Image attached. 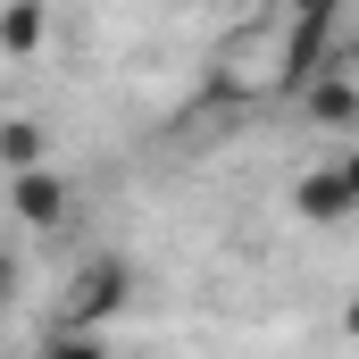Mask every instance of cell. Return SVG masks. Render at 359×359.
I'll return each instance as SVG.
<instances>
[{"mask_svg":"<svg viewBox=\"0 0 359 359\" xmlns=\"http://www.w3.org/2000/svg\"><path fill=\"white\" fill-rule=\"evenodd\" d=\"M301 100H309L318 126H351V117H359V76H334V59H326V67L301 84Z\"/></svg>","mask_w":359,"mask_h":359,"instance_id":"obj_4","label":"cell"},{"mask_svg":"<svg viewBox=\"0 0 359 359\" xmlns=\"http://www.w3.org/2000/svg\"><path fill=\"white\" fill-rule=\"evenodd\" d=\"M8 301H17V259L0 251V309H8Z\"/></svg>","mask_w":359,"mask_h":359,"instance_id":"obj_8","label":"cell"},{"mask_svg":"<svg viewBox=\"0 0 359 359\" xmlns=\"http://www.w3.org/2000/svg\"><path fill=\"white\" fill-rule=\"evenodd\" d=\"M126 301H134V268L100 251V259H84V268L67 276V292H59V334H92V326H109Z\"/></svg>","mask_w":359,"mask_h":359,"instance_id":"obj_1","label":"cell"},{"mask_svg":"<svg viewBox=\"0 0 359 359\" xmlns=\"http://www.w3.org/2000/svg\"><path fill=\"white\" fill-rule=\"evenodd\" d=\"M8 209H17L34 234H59V226L76 217V184L59 176L50 159H42V168H17V176H8Z\"/></svg>","mask_w":359,"mask_h":359,"instance_id":"obj_2","label":"cell"},{"mask_svg":"<svg viewBox=\"0 0 359 359\" xmlns=\"http://www.w3.org/2000/svg\"><path fill=\"white\" fill-rule=\"evenodd\" d=\"M42 25H50L42 0H0V50H8V59H25V50L42 42Z\"/></svg>","mask_w":359,"mask_h":359,"instance_id":"obj_6","label":"cell"},{"mask_svg":"<svg viewBox=\"0 0 359 359\" xmlns=\"http://www.w3.org/2000/svg\"><path fill=\"white\" fill-rule=\"evenodd\" d=\"M42 359H109V343H100V334H50Z\"/></svg>","mask_w":359,"mask_h":359,"instance_id":"obj_7","label":"cell"},{"mask_svg":"<svg viewBox=\"0 0 359 359\" xmlns=\"http://www.w3.org/2000/svg\"><path fill=\"white\" fill-rule=\"evenodd\" d=\"M292 209H301L309 226H334V217H351L359 201H351V184L334 176V168H309V176L292 184Z\"/></svg>","mask_w":359,"mask_h":359,"instance_id":"obj_3","label":"cell"},{"mask_svg":"<svg viewBox=\"0 0 359 359\" xmlns=\"http://www.w3.org/2000/svg\"><path fill=\"white\" fill-rule=\"evenodd\" d=\"M334 176L351 184V201H359V151H343V159H334Z\"/></svg>","mask_w":359,"mask_h":359,"instance_id":"obj_9","label":"cell"},{"mask_svg":"<svg viewBox=\"0 0 359 359\" xmlns=\"http://www.w3.org/2000/svg\"><path fill=\"white\" fill-rule=\"evenodd\" d=\"M292 8H334V0H292Z\"/></svg>","mask_w":359,"mask_h":359,"instance_id":"obj_11","label":"cell"},{"mask_svg":"<svg viewBox=\"0 0 359 359\" xmlns=\"http://www.w3.org/2000/svg\"><path fill=\"white\" fill-rule=\"evenodd\" d=\"M343 334H351V343H359V301H351V309H343Z\"/></svg>","mask_w":359,"mask_h":359,"instance_id":"obj_10","label":"cell"},{"mask_svg":"<svg viewBox=\"0 0 359 359\" xmlns=\"http://www.w3.org/2000/svg\"><path fill=\"white\" fill-rule=\"evenodd\" d=\"M42 151H50V134H42L34 117H0V176H17V168H42Z\"/></svg>","mask_w":359,"mask_h":359,"instance_id":"obj_5","label":"cell"}]
</instances>
